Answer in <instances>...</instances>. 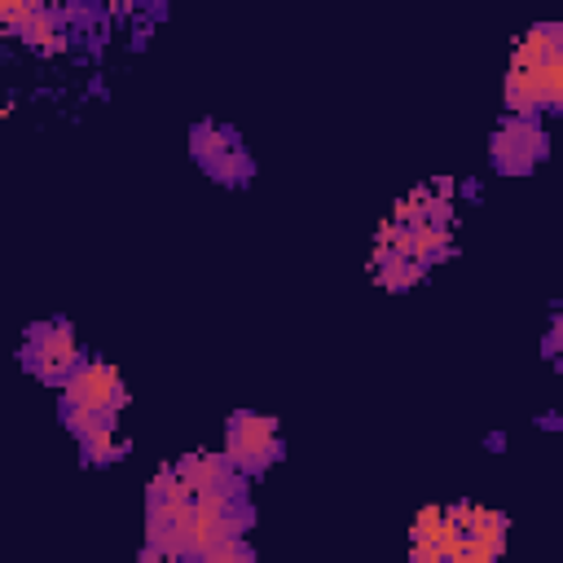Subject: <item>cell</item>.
Returning a JSON list of instances; mask_svg holds the SVG:
<instances>
[{
  "label": "cell",
  "mask_w": 563,
  "mask_h": 563,
  "mask_svg": "<svg viewBox=\"0 0 563 563\" xmlns=\"http://www.w3.org/2000/svg\"><path fill=\"white\" fill-rule=\"evenodd\" d=\"M128 405V387L119 378L114 365L106 361H84L66 383H62V409H88V413H101V418H114L119 409Z\"/></svg>",
  "instance_id": "6da1fadb"
},
{
  "label": "cell",
  "mask_w": 563,
  "mask_h": 563,
  "mask_svg": "<svg viewBox=\"0 0 563 563\" xmlns=\"http://www.w3.org/2000/svg\"><path fill=\"white\" fill-rule=\"evenodd\" d=\"M282 453V431L268 413H233L224 427V457L246 475L264 471Z\"/></svg>",
  "instance_id": "7a4b0ae2"
},
{
  "label": "cell",
  "mask_w": 563,
  "mask_h": 563,
  "mask_svg": "<svg viewBox=\"0 0 563 563\" xmlns=\"http://www.w3.org/2000/svg\"><path fill=\"white\" fill-rule=\"evenodd\" d=\"M26 339H31V343H26V365H31L44 383H66V378L84 365L79 343H75V330H70L66 321H40V325H31Z\"/></svg>",
  "instance_id": "3957f363"
},
{
  "label": "cell",
  "mask_w": 563,
  "mask_h": 563,
  "mask_svg": "<svg viewBox=\"0 0 563 563\" xmlns=\"http://www.w3.org/2000/svg\"><path fill=\"white\" fill-rule=\"evenodd\" d=\"M541 154H545V132H541L532 119L510 114V119L493 132V163H497L501 172H523V167H532Z\"/></svg>",
  "instance_id": "277c9868"
},
{
  "label": "cell",
  "mask_w": 563,
  "mask_h": 563,
  "mask_svg": "<svg viewBox=\"0 0 563 563\" xmlns=\"http://www.w3.org/2000/svg\"><path fill=\"white\" fill-rule=\"evenodd\" d=\"M79 444H84V453H88V462H97V466H101V462H114V457H119V453L128 449L114 422H106V427H97V431H92L88 440H79Z\"/></svg>",
  "instance_id": "5b68a950"
},
{
  "label": "cell",
  "mask_w": 563,
  "mask_h": 563,
  "mask_svg": "<svg viewBox=\"0 0 563 563\" xmlns=\"http://www.w3.org/2000/svg\"><path fill=\"white\" fill-rule=\"evenodd\" d=\"M198 563H251V545H246V537H233V541L211 545Z\"/></svg>",
  "instance_id": "8992f818"
},
{
  "label": "cell",
  "mask_w": 563,
  "mask_h": 563,
  "mask_svg": "<svg viewBox=\"0 0 563 563\" xmlns=\"http://www.w3.org/2000/svg\"><path fill=\"white\" fill-rule=\"evenodd\" d=\"M136 563H189V559H176V554H167V550H154V545H145Z\"/></svg>",
  "instance_id": "52a82bcc"
},
{
  "label": "cell",
  "mask_w": 563,
  "mask_h": 563,
  "mask_svg": "<svg viewBox=\"0 0 563 563\" xmlns=\"http://www.w3.org/2000/svg\"><path fill=\"white\" fill-rule=\"evenodd\" d=\"M554 347H563V312H559V321H554Z\"/></svg>",
  "instance_id": "ba28073f"
}]
</instances>
